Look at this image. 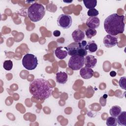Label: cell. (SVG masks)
I'll list each match as a JSON object with an SVG mask.
<instances>
[{"label":"cell","instance_id":"obj_15","mask_svg":"<svg viewBox=\"0 0 126 126\" xmlns=\"http://www.w3.org/2000/svg\"><path fill=\"white\" fill-rule=\"evenodd\" d=\"M117 123L120 126H126V112L123 111L117 116Z\"/></svg>","mask_w":126,"mask_h":126},{"label":"cell","instance_id":"obj_13","mask_svg":"<svg viewBox=\"0 0 126 126\" xmlns=\"http://www.w3.org/2000/svg\"><path fill=\"white\" fill-rule=\"evenodd\" d=\"M94 71L89 67H84L81 68L80 71V75L82 78L85 79H89L93 76Z\"/></svg>","mask_w":126,"mask_h":126},{"label":"cell","instance_id":"obj_28","mask_svg":"<svg viewBox=\"0 0 126 126\" xmlns=\"http://www.w3.org/2000/svg\"><path fill=\"white\" fill-rule=\"evenodd\" d=\"M72 0H71V1H64V0H63V2H67V3L71 2H72Z\"/></svg>","mask_w":126,"mask_h":126},{"label":"cell","instance_id":"obj_22","mask_svg":"<svg viewBox=\"0 0 126 126\" xmlns=\"http://www.w3.org/2000/svg\"><path fill=\"white\" fill-rule=\"evenodd\" d=\"M88 54V51L86 49V48L83 46H81V47L79 48L78 53H77V55L81 56V57H85L87 56Z\"/></svg>","mask_w":126,"mask_h":126},{"label":"cell","instance_id":"obj_2","mask_svg":"<svg viewBox=\"0 0 126 126\" xmlns=\"http://www.w3.org/2000/svg\"><path fill=\"white\" fill-rule=\"evenodd\" d=\"M125 16L113 13L108 16L104 21V28L106 32L112 35L122 33L125 31Z\"/></svg>","mask_w":126,"mask_h":126},{"label":"cell","instance_id":"obj_5","mask_svg":"<svg viewBox=\"0 0 126 126\" xmlns=\"http://www.w3.org/2000/svg\"><path fill=\"white\" fill-rule=\"evenodd\" d=\"M85 58L78 55L70 56L68 63V67L73 70H78L83 67L84 65Z\"/></svg>","mask_w":126,"mask_h":126},{"label":"cell","instance_id":"obj_7","mask_svg":"<svg viewBox=\"0 0 126 126\" xmlns=\"http://www.w3.org/2000/svg\"><path fill=\"white\" fill-rule=\"evenodd\" d=\"M103 42L106 47L111 48L118 44V38L116 36L107 34L104 37Z\"/></svg>","mask_w":126,"mask_h":126},{"label":"cell","instance_id":"obj_11","mask_svg":"<svg viewBox=\"0 0 126 126\" xmlns=\"http://www.w3.org/2000/svg\"><path fill=\"white\" fill-rule=\"evenodd\" d=\"M97 63V59L93 55H89L85 56L84 64L85 67L91 68H94L95 66Z\"/></svg>","mask_w":126,"mask_h":126},{"label":"cell","instance_id":"obj_21","mask_svg":"<svg viewBox=\"0 0 126 126\" xmlns=\"http://www.w3.org/2000/svg\"><path fill=\"white\" fill-rule=\"evenodd\" d=\"M3 67L6 70H10L13 67L12 62L10 60L5 61L3 63Z\"/></svg>","mask_w":126,"mask_h":126},{"label":"cell","instance_id":"obj_9","mask_svg":"<svg viewBox=\"0 0 126 126\" xmlns=\"http://www.w3.org/2000/svg\"><path fill=\"white\" fill-rule=\"evenodd\" d=\"M86 25L89 28L95 29L100 25V20L97 17H90L86 21Z\"/></svg>","mask_w":126,"mask_h":126},{"label":"cell","instance_id":"obj_3","mask_svg":"<svg viewBox=\"0 0 126 126\" xmlns=\"http://www.w3.org/2000/svg\"><path fill=\"white\" fill-rule=\"evenodd\" d=\"M45 14L44 6L40 3H32L28 9V15L29 19L33 22L41 20Z\"/></svg>","mask_w":126,"mask_h":126},{"label":"cell","instance_id":"obj_4","mask_svg":"<svg viewBox=\"0 0 126 126\" xmlns=\"http://www.w3.org/2000/svg\"><path fill=\"white\" fill-rule=\"evenodd\" d=\"M22 64L28 70H33L36 68L38 65V60L36 57L34 55L26 54L23 57Z\"/></svg>","mask_w":126,"mask_h":126},{"label":"cell","instance_id":"obj_23","mask_svg":"<svg viewBox=\"0 0 126 126\" xmlns=\"http://www.w3.org/2000/svg\"><path fill=\"white\" fill-rule=\"evenodd\" d=\"M88 15L89 17H96L99 14L98 11L95 8L89 9L87 12Z\"/></svg>","mask_w":126,"mask_h":126},{"label":"cell","instance_id":"obj_6","mask_svg":"<svg viewBox=\"0 0 126 126\" xmlns=\"http://www.w3.org/2000/svg\"><path fill=\"white\" fill-rule=\"evenodd\" d=\"M57 25L63 29H68L72 25V20L70 15L62 14L59 15L57 20Z\"/></svg>","mask_w":126,"mask_h":126},{"label":"cell","instance_id":"obj_1","mask_svg":"<svg viewBox=\"0 0 126 126\" xmlns=\"http://www.w3.org/2000/svg\"><path fill=\"white\" fill-rule=\"evenodd\" d=\"M29 91L35 98L45 100L51 96L53 89L47 80L43 78H36L31 82Z\"/></svg>","mask_w":126,"mask_h":126},{"label":"cell","instance_id":"obj_17","mask_svg":"<svg viewBox=\"0 0 126 126\" xmlns=\"http://www.w3.org/2000/svg\"><path fill=\"white\" fill-rule=\"evenodd\" d=\"M122 112L121 108L118 105L113 106L109 110L110 115L114 117H117Z\"/></svg>","mask_w":126,"mask_h":126},{"label":"cell","instance_id":"obj_16","mask_svg":"<svg viewBox=\"0 0 126 126\" xmlns=\"http://www.w3.org/2000/svg\"><path fill=\"white\" fill-rule=\"evenodd\" d=\"M85 48L87 51L88 50L90 52L94 53L96 51L97 49V45L94 42V41H89L87 43Z\"/></svg>","mask_w":126,"mask_h":126},{"label":"cell","instance_id":"obj_14","mask_svg":"<svg viewBox=\"0 0 126 126\" xmlns=\"http://www.w3.org/2000/svg\"><path fill=\"white\" fill-rule=\"evenodd\" d=\"M68 75L65 72L60 71L56 73V81L61 84H64L67 81Z\"/></svg>","mask_w":126,"mask_h":126},{"label":"cell","instance_id":"obj_20","mask_svg":"<svg viewBox=\"0 0 126 126\" xmlns=\"http://www.w3.org/2000/svg\"><path fill=\"white\" fill-rule=\"evenodd\" d=\"M106 124L107 126H116L117 125V118L114 117H109L106 120Z\"/></svg>","mask_w":126,"mask_h":126},{"label":"cell","instance_id":"obj_10","mask_svg":"<svg viewBox=\"0 0 126 126\" xmlns=\"http://www.w3.org/2000/svg\"><path fill=\"white\" fill-rule=\"evenodd\" d=\"M55 55L60 60L64 59L68 55L66 47H58L55 51Z\"/></svg>","mask_w":126,"mask_h":126},{"label":"cell","instance_id":"obj_25","mask_svg":"<svg viewBox=\"0 0 126 126\" xmlns=\"http://www.w3.org/2000/svg\"><path fill=\"white\" fill-rule=\"evenodd\" d=\"M53 34L55 36L58 37V36H59L61 35V32L60 31H58V30H55L53 32Z\"/></svg>","mask_w":126,"mask_h":126},{"label":"cell","instance_id":"obj_19","mask_svg":"<svg viewBox=\"0 0 126 126\" xmlns=\"http://www.w3.org/2000/svg\"><path fill=\"white\" fill-rule=\"evenodd\" d=\"M97 32L95 29L88 28L85 30V34L88 38L91 39L96 34Z\"/></svg>","mask_w":126,"mask_h":126},{"label":"cell","instance_id":"obj_27","mask_svg":"<svg viewBox=\"0 0 126 126\" xmlns=\"http://www.w3.org/2000/svg\"><path fill=\"white\" fill-rule=\"evenodd\" d=\"M81 45H82V46H83V47H86V45H87V41H85V40H82V42H81Z\"/></svg>","mask_w":126,"mask_h":126},{"label":"cell","instance_id":"obj_26","mask_svg":"<svg viewBox=\"0 0 126 126\" xmlns=\"http://www.w3.org/2000/svg\"><path fill=\"white\" fill-rule=\"evenodd\" d=\"M116 74H117V73H116V72L115 71H111L110 72V76H111L112 77L116 76Z\"/></svg>","mask_w":126,"mask_h":126},{"label":"cell","instance_id":"obj_24","mask_svg":"<svg viewBox=\"0 0 126 126\" xmlns=\"http://www.w3.org/2000/svg\"><path fill=\"white\" fill-rule=\"evenodd\" d=\"M119 84L120 87L123 89H126V77L124 76L120 79L119 81Z\"/></svg>","mask_w":126,"mask_h":126},{"label":"cell","instance_id":"obj_12","mask_svg":"<svg viewBox=\"0 0 126 126\" xmlns=\"http://www.w3.org/2000/svg\"><path fill=\"white\" fill-rule=\"evenodd\" d=\"M85 33L83 31L79 29L74 31L72 33V37L74 42H80L85 38Z\"/></svg>","mask_w":126,"mask_h":126},{"label":"cell","instance_id":"obj_8","mask_svg":"<svg viewBox=\"0 0 126 126\" xmlns=\"http://www.w3.org/2000/svg\"><path fill=\"white\" fill-rule=\"evenodd\" d=\"M81 46V44L80 42H74L70 43L66 47L68 54L70 56L77 55L78 51Z\"/></svg>","mask_w":126,"mask_h":126},{"label":"cell","instance_id":"obj_18","mask_svg":"<svg viewBox=\"0 0 126 126\" xmlns=\"http://www.w3.org/2000/svg\"><path fill=\"white\" fill-rule=\"evenodd\" d=\"M83 3L87 8L89 9L94 8L97 5L96 0H83Z\"/></svg>","mask_w":126,"mask_h":126}]
</instances>
